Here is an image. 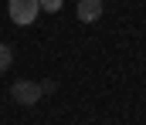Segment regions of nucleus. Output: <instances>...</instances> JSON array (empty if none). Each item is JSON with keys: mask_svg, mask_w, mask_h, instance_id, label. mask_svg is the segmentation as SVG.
<instances>
[{"mask_svg": "<svg viewBox=\"0 0 146 125\" xmlns=\"http://www.w3.org/2000/svg\"><path fill=\"white\" fill-rule=\"evenodd\" d=\"M102 17V0H78V20L95 24Z\"/></svg>", "mask_w": 146, "mask_h": 125, "instance_id": "7ed1b4c3", "label": "nucleus"}, {"mask_svg": "<svg viewBox=\"0 0 146 125\" xmlns=\"http://www.w3.org/2000/svg\"><path fill=\"white\" fill-rule=\"evenodd\" d=\"M7 14L17 27H31L34 17L41 14V7H37V0H7Z\"/></svg>", "mask_w": 146, "mask_h": 125, "instance_id": "f257e3e1", "label": "nucleus"}, {"mask_svg": "<svg viewBox=\"0 0 146 125\" xmlns=\"http://www.w3.org/2000/svg\"><path fill=\"white\" fill-rule=\"evenodd\" d=\"M37 7L48 10V14H58V10H61V0H37Z\"/></svg>", "mask_w": 146, "mask_h": 125, "instance_id": "39448f33", "label": "nucleus"}, {"mask_svg": "<svg viewBox=\"0 0 146 125\" xmlns=\"http://www.w3.org/2000/svg\"><path fill=\"white\" fill-rule=\"evenodd\" d=\"M10 98L17 101V105H24V108H31V105H37L41 101V84L37 81H14L10 84Z\"/></svg>", "mask_w": 146, "mask_h": 125, "instance_id": "f03ea898", "label": "nucleus"}, {"mask_svg": "<svg viewBox=\"0 0 146 125\" xmlns=\"http://www.w3.org/2000/svg\"><path fill=\"white\" fill-rule=\"evenodd\" d=\"M10 64H14V51H10L7 44H0V71H7Z\"/></svg>", "mask_w": 146, "mask_h": 125, "instance_id": "20e7f679", "label": "nucleus"}, {"mask_svg": "<svg viewBox=\"0 0 146 125\" xmlns=\"http://www.w3.org/2000/svg\"><path fill=\"white\" fill-rule=\"evenodd\" d=\"M37 84H41V95H54V88H58L54 81H37Z\"/></svg>", "mask_w": 146, "mask_h": 125, "instance_id": "423d86ee", "label": "nucleus"}]
</instances>
